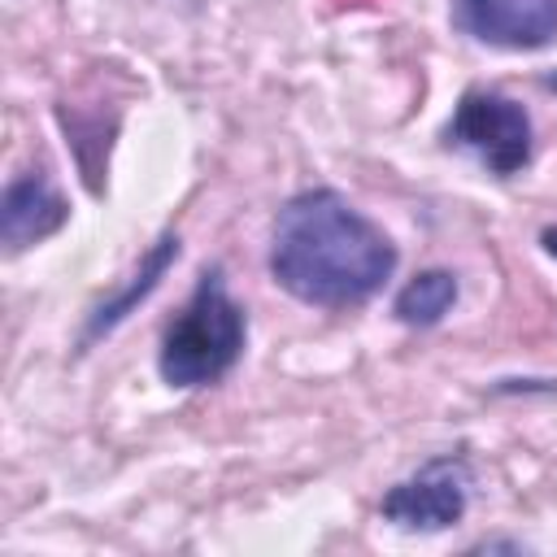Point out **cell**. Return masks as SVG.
I'll list each match as a JSON object with an SVG mask.
<instances>
[{
    "instance_id": "6da1fadb",
    "label": "cell",
    "mask_w": 557,
    "mask_h": 557,
    "mask_svg": "<svg viewBox=\"0 0 557 557\" xmlns=\"http://www.w3.org/2000/svg\"><path fill=\"white\" fill-rule=\"evenodd\" d=\"M396 265L387 235L335 191H300L278 209L270 274L305 305H357Z\"/></svg>"
},
{
    "instance_id": "7a4b0ae2",
    "label": "cell",
    "mask_w": 557,
    "mask_h": 557,
    "mask_svg": "<svg viewBox=\"0 0 557 557\" xmlns=\"http://www.w3.org/2000/svg\"><path fill=\"white\" fill-rule=\"evenodd\" d=\"M244 348V309L226 296L222 274L209 270L187 309L161 339V379L170 387H200L222 379Z\"/></svg>"
},
{
    "instance_id": "3957f363",
    "label": "cell",
    "mask_w": 557,
    "mask_h": 557,
    "mask_svg": "<svg viewBox=\"0 0 557 557\" xmlns=\"http://www.w3.org/2000/svg\"><path fill=\"white\" fill-rule=\"evenodd\" d=\"M448 144L470 148L492 174H513L531 161V117L509 96L466 91L448 122Z\"/></svg>"
},
{
    "instance_id": "277c9868",
    "label": "cell",
    "mask_w": 557,
    "mask_h": 557,
    "mask_svg": "<svg viewBox=\"0 0 557 557\" xmlns=\"http://www.w3.org/2000/svg\"><path fill=\"white\" fill-rule=\"evenodd\" d=\"M466 487H470L466 461L440 457V461L422 466L413 479L396 483L383 496V518L396 522V527H405V531H440V527H448V522L461 518Z\"/></svg>"
},
{
    "instance_id": "5b68a950",
    "label": "cell",
    "mask_w": 557,
    "mask_h": 557,
    "mask_svg": "<svg viewBox=\"0 0 557 557\" xmlns=\"http://www.w3.org/2000/svg\"><path fill=\"white\" fill-rule=\"evenodd\" d=\"M457 26L492 48L531 52L557 39V0H457Z\"/></svg>"
},
{
    "instance_id": "8992f818",
    "label": "cell",
    "mask_w": 557,
    "mask_h": 557,
    "mask_svg": "<svg viewBox=\"0 0 557 557\" xmlns=\"http://www.w3.org/2000/svg\"><path fill=\"white\" fill-rule=\"evenodd\" d=\"M65 213L70 209H65L61 191L44 174H26V178L9 183V191L0 200V235L9 248H22V244L52 235L65 222Z\"/></svg>"
},
{
    "instance_id": "52a82bcc",
    "label": "cell",
    "mask_w": 557,
    "mask_h": 557,
    "mask_svg": "<svg viewBox=\"0 0 557 557\" xmlns=\"http://www.w3.org/2000/svg\"><path fill=\"white\" fill-rule=\"evenodd\" d=\"M457 300V278L448 270H426L418 278H409L396 296V318L405 326H435Z\"/></svg>"
},
{
    "instance_id": "ba28073f",
    "label": "cell",
    "mask_w": 557,
    "mask_h": 557,
    "mask_svg": "<svg viewBox=\"0 0 557 557\" xmlns=\"http://www.w3.org/2000/svg\"><path fill=\"white\" fill-rule=\"evenodd\" d=\"M174 257H178V239H174V235H161V239H157V248L144 257V270L135 274V283H131L113 305H100V313L91 318V335H100V331H109L113 322H122V318L131 313V305L157 287V278L165 274V265H170Z\"/></svg>"
},
{
    "instance_id": "9c48e42d",
    "label": "cell",
    "mask_w": 557,
    "mask_h": 557,
    "mask_svg": "<svg viewBox=\"0 0 557 557\" xmlns=\"http://www.w3.org/2000/svg\"><path fill=\"white\" fill-rule=\"evenodd\" d=\"M540 239H544V248H548V252H553V257H557V226H548V231H544V235H540Z\"/></svg>"
}]
</instances>
